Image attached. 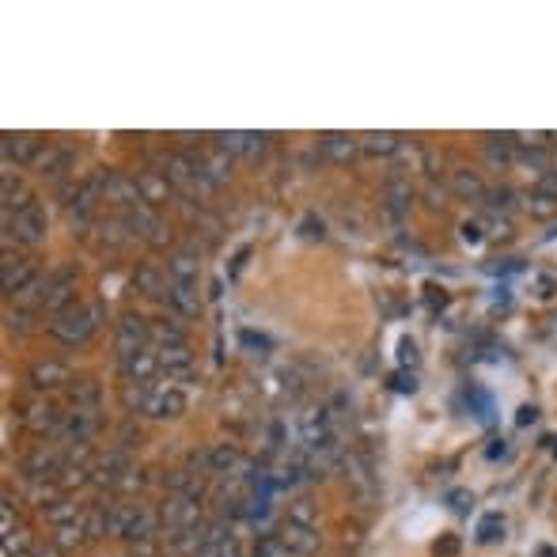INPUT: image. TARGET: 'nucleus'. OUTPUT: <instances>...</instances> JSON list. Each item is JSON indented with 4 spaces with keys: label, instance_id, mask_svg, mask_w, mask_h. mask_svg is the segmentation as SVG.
<instances>
[{
    "label": "nucleus",
    "instance_id": "f257e3e1",
    "mask_svg": "<svg viewBox=\"0 0 557 557\" xmlns=\"http://www.w3.org/2000/svg\"><path fill=\"white\" fill-rule=\"evenodd\" d=\"M129 402L144 417H179L186 410V391L179 383H137V395H129Z\"/></svg>",
    "mask_w": 557,
    "mask_h": 557
},
{
    "label": "nucleus",
    "instance_id": "f03ea898",
    "mask_svg": "<svg viewBox=\"0 0 557 557\" xmlns=\"http://www.w3.org/2000/svg\"><path fill=\"white\" fill-rule=\"evenodd\" d=\"M163 527H167V535L205 527V523H201V501H190V497H175V493H171V497L163 501Z\"/></svg>",
    "mask_w": 557,
    "mask_h": 557
},
{
    "label": "nucleus",
    "instance_id": "7ed1b4c3",
    "mask_svg": "<svg viewBox=\"0 0 557 557\" xmlns=\"http://www.w3.org/2000/svg\"><path fill=\"white\" fill-rule=\"evenodd\" d=\"M91 326H95V311H91V307H76V311H69V315L57 319L54 334L65 345H72V342H84V338L91 334Z\"/></svg>",
    "mask_w": 557,
    "mask_h": 557
},
{
    "label": "nucleus",
    "instance_id": "20e7f679",
    "mask_svg": "<svg viewBox=\"0 0 557 557\" xmlns=\"http://www.w3.org/2000/svg\"><path fill=\"white\" fill-rule=\"evenodd\" d=\"M277 539H281V546H285L292 557H311L319 550V542H323L315 535V527H296V523H285Z\"/></svg>",
    "mask_w": 557,
    "mask_h": 557
},
{
    "label": "nucleus",
    "instance_id": "39448f33",
    "mask_svg": "<svg viewBox=\"0 0 557 557\" xmlns=\"http://www.w3.org/2000/svg\"><path fill=\"white\" fill-rule=\"evenodd\" d=\"M156 368H160V357L152 349H137V353L122 357V372L129 376V383H152Z\"/></svg>",
    "mask_w": 557,
    "mask_h": 557
},
{
    "label": "nucleus",
    "instance_id": "423d86ee",
    "mask_svg": "<svg viewBox=\"0 0 557 557\" xmlns=\"http://www.w3.org/2000/svg\"><path fill=\"white\" fill-rule=\"evenodd\" d=\"M160 368L167 372V383H186V379H194V360L186 353V345H179V349H163Z\"/></svg>",
    "mask_w": 557,
    "mask_h": 557
},
{
    "label": "nucleus",
    "instance_id": "0eeeda50",
    "mask_svg": "<svg viewBox=\"0 0 557 557\" xmlns=\"http://www.w3.org/2000/svg\"><path fill=\"white\" fill-rule=\"evenodd\" d=\"M144 342H148V326H144V319L126 315L122 326H118V357H129V353L144 349Z\"/></svg>",
    "mask_w": 557,
    "mask_h": 557
},
{
    "label": "nucleus",
    "instance_id": "6e6552de",
    "mask_svg": "<svg viewBox=\"0 0 557 557\" xmlns=\"http://www.w3.org/2000/svg\"><path fill=\"white\" fill-rule=\"evenodd\" d=\"M201 463H205V470H209V474H232V470L239 467L243 459H239L235 444H213V448H205Z\"/></svg>",
    "mask_w": 557,
    "mask_h": 557
},
{
    "label": "nucleus",
    "instance_id": "1a4fd4ad",
    "mask_svg": "<svg viewBox=\"0 0 557 557\" xmlns=\"http://www.w3.org/2000/svg\"><path fill=\"white\" fill-rule=\"evenodd\" d=\"M42 232H46V213H42V209L31 205V209L16 213V235L23 239V243H38Z\"/></svg>",
    "mask_w": 557,
    "mask_h": 557
},
{
    "label": "nucleus",
    "instance_id": "9d476101",
    "mask_svg": "<svg viewBox=\"0 0 557 557\" xmlns=\"http://www.w3.org/2000/svg\"><path fill=\"white\" fill-rule=\"evenodd\" d=\"M167 300L179 307L182 315H198V292H194V285H182V281H171V288H167Z\"/></svg>",
    "mask_w": 557,
    "mask_h": 557
},
{
    "label": "nucleus",
    "instance_id": "9b49d317",
    "mask_svg": "<svg viewBox=\"0 0 557 557\" xmlns=\"http://www.w3.org/2000/svg\"><path fill=\"white\" fill-rule=\"evenodd\" d=\"M27 277H31V270H27V262H23V258H12V254H8V258H4V288H8V292H23V288H31L27 285Z\"/></svg>",
    "mask_w": 557,
    "mask_h": 557
},
{
    "label": "nucleus",
    "instance_id": "f8f14e48",
    "mask_svg": "<svg viewBox=\"0 0 557 557\" xmlns=\"http://www.w3.org/2000/svg\"><path fill=\"white\" fill-rule=\"evenodd\" d=\"M35 383L38 387H61V383H69V368H65V364H57V360L35 364Z\"/></svg>",
    "mask_w": 557,
    "mask_h": 557
},
{
    "label": "nucleus",
    "instance_id": "ddd939ff",
    "mask_svg": "<svg viewBox=\"0 0 557 557\" xmlns=\"http://www.w3.org/2000/svg\"><path fill=\"white\" fill-rule=\"evenodd\" d=\"M285 523H296V527H315V504L307 501V497H296V501L288 504Z\"/></svg>",
    "mask_w": 557,
    "mask_h": 557
},
{
    "label": "nucleus",
    "instance_id": "4468645a",
    "mask_svg": "<svg viewBox=\"0 0 557 557\" xmlns=\"http://www.w3.org/2000/svg\"><path fill=\"white\" fill-rule=\"evenodd\" d=\"M220 141H224V152H228V148H239V152H262V148H266V137H262V133H258V137H254V133H228V137H220Z\"/></svg>",
    "mask_w": 557,
    "mask_h": 557
},
{
    "label": "nucleus",
    "instance_id": "2eb2a0df",
    "mask_svg": "<svg viewBox=\"0 0 557 557\" xmlns=\"http://www.w3.org/2000/svg\"><path fill=\"white\" fill-rule=\"evenodd\" d=\"M451 182H455V190H459L463 198H482V194H486V186H482V179H478L474 171H455Z\"/></svg>",
    "mask_w": 557,
    "mask_h": 557
},
{
    "label": "nucleus",
    "instance_id": "dca6fc26",
    "mask_svg": "<svg viewBox=\"0 0 557 557\" xmlns=\"http://www.w3.org/2000/svg\"><path fill=\"white\" fill-rule=\"evenodd\" d=\"M137 281H141V288L144 292H148V296H160V292H167V277H163L160 270H156V266H144L141 273H137Z\"/></svg>",
    "mask_w": 557,
    "mask_h": 557
},
{
    "label": "nucleus",
    "instance_id": "f3484780",
    "mask_svg": "<svg viewBox=\"0 0 557 557\" xmlns=\"http://www.w3.org/2000/svg\"><path fill=\"white\" fill-rule=\"evenodd\" d=\"M527 209H531L535 216H542V220H546V216H554V213H557V198L535 194V198H527Z\"/></svg>",
    "mask_w": 557,
    "mask_h": 557
},
{
    "label": "nucleus",
    "instance_id": "a211bd4d",
    "mask_svg": "<svg viewBox=\"0 0 557 557\" xmlns=\"http://www.w3.org/2000/svg\"><path fill=\"white\" fill-rule=\"evenodd\" d=\"M4 152H8V156H16V160H27V156L35 152V144H31V137H8Z\"/></svg>",
    "mask_w": 557,
    "mask_h": 557
},
{
    "label": "nucleus",
    "instance_id": "6ab92c4d",
    "mask_svg": "<svg viewBox=\"0 0 557 557\" xmlns=\"http://www.w3.org/2000/svg\"><path fill=\"white\" fill-rule=\"evenodd\" d=\"M254 557H292V554H288L285 546H281V539H277V535H270V539L258 542V550H254Z\"/></svg>",
    "mask_w": 557,
    "mask_h": 557
},
{
    "label": "nucleus",
    "instance_id": "aec40b11",
    "mask_svg": "<svg viewBox=\"0 0 557 557\" xmlns=\"http://www.w3.org/2000/svg\"><path fill=\"white\" fill-rule=\"evenodd\" d=\"M144 190H148V201H156L167 194V179H160V175H148L144 179Z\"/></svg>",
    "mask_w": 557,
    "mask_h": 557
},
{
    "label": "nucleus",
    "instance_id": "412c9836",
    "mask_svg": "<svg viewBox=\"0 0 557 557\" xmlns=\"http://www.w3.org/2000/svg\"><path fill=\"white\" fill-rule=\"evenodd\" d=\"M368 148H372V152H391V148H395V137H391V133H372V137H368Z\"/></svg>",
    "mask_w": 557,
    "mask_h": 557
},
{
    "label": "nucleus",
    "instance_id": "4be33fe9",
    "mask_svg": "<svg viewBox=\"0 0 557 557\" xmlns=\"http://www.w3.org/2000/svg\"><path fill=\"white\" fill-rule=\"evenodd\" d=\"M497 531H504V523L501 520H489L486 527H482V542H493V539H497Z\"/></svg>",
    "mask_w": 557,
    "mask_h": 557
}]
</instances>
